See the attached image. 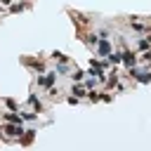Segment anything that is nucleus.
<instances>
[{
  "instance_id": "nucleus-2",
  "label": "nucleus",
  "mask_w": 151,
  "mask_h": 151,
  "mask_svg": "<svg viewBox=\"0 0 151 151\" xmlns=\"http://www.w3.org/2000/svg\"><path fill=\"white\" fill-rule=\"evenodd\" d=\"M97 52H99V57H109V54H111V42H109L106 38L97 40Z\"/></svg>"
},
{
  "instance_id": "nucleus-8",
  "label": "nucleus",
  "mask_w": 151,
  "mask_h": 151,
  "mask_svg": "<svg viewBox=\"0 0 151 151\" xmlns=\"http://www.w3.org/2000/svg\"><path fill=\"white\" fill-rule=\"evenodd\" d=\"M5 120H7V123H21L24 118H21L19 113H14V111H9V113H5Z\"/></svg>"
},
{
  "instance_id": "nucleus-19",
  "label": "nucleus",
  "mask_w": 151,
  "mask_h": 151,
  "mask_svg": "<svg viewBox=\"0 0 151 151\" xmlns=\"http://www.w3.org/2000/svg\"><path fill=\"white\" fill-rule=\"evenodd\" d=\"M21 118H24V120H35V113H24Z\"/></svg>"
},
{
  "instance_id": "nucleus-5",
  "label": "nucleus",
  "mask_w": 151,
  "mask_h": 151,
  "mask_svg": "<svg viewBox=\"0 0 151 151\" xmlns=\"http://www.w3.org/2000/svg\"><path fill=\"white\" fill-rule=\"evenodd\" d=\"M120 59H123V64H125V66H127V68H130V66H134V64H137V59H134V54H132V52H130V50H125V52H123V54H120Z\"/></svg>"
},
{
  "instance_id": "nucleus-11",
  "label": "nucleus",
  "mask_w": 151,
  "mask_h": 151,
  "mask_svg": "<svg viewBox=\"0 0 151 151\" xmlns=\"http://www.w3.org/2000/svg\"><path fill=\"white\" fill-rule=\"evenodd\" d=\"M26 64H28L31 68H35V71H42V68H45V64H42V61H31V59H26Z\"/></svg>"
},
{
  "instance_id": "nucleus-1",
  "label": "nucleus",
  "mask_w": 151,
  "mask_h": 151,
  "mask_svg": "<svg viewBox=\"0 0 151 151\" xmlns=\"http://www.w3.org/2000/svg\"><path fill=\"white\" fill-rule=\"evenodd\" d=\"M2 130H5V132H7L9 137H19V134L24 132V125H21V123H7V125H5Z\"/></svg>"
},
{
  "instance_id": "nucleus-10",
  "label": "nucleus",
  "mask_w": 151,
  "mask_h": 151,
  "mask_svg": "<svg viewBox=\"0 0 151 151\" xmlns=\"http://www.w3.org/2000/svg\"><path fill=\"white\" fill-rule=\"evenodd\" d=\"M106 59H109V61H111V64H113V66H116V64H120V61H123V59H120V54H118V52H111V54H109V57H106Z\"/></svg>"
},
{
  "instance_id": "nucleus-3",
  "label": "nucleus",
  "mask_w": 151,
  "mask_h": 151,
  "mask_svg": "<svg viewBox=\"0 0 151 151\" xmlns=\"http://www.w3.org/2000/svg\"><path fill=\"white\" fill-rule=\"evenodd\" d=\"M54 80H57V73H45V76L38 78V85H42V87H52Z\"/></svg>"
},
{
  "instance_id": "nucleus-7",
  "label": "nucleus",
  "mask_w": 151,
  "mask_h": 151,
  "mask_svg": "<svg viewBox=\"0 0 151 151\" xmlns=\"http://www.w3.org/2000/svg\"><path fill=\"white\" fill-rule=\"evenodd\" d=\"M28 104L35 109V113H40V111H42V104H40V99H35V94H31V97H28Z\"/></svg>"
},
{
  "instance_id": "nucleus-15",
  "label": "nucleus",
  "mask_w": 151,
  "mask_h": 151,
  "mask_svg": "<svg viewBox=\"0 0 151 151\" xmlns=\"http://www.w3.org/2000/svg\"><path fill=\"white\" fill-rule=\"evenodd\" d=\"M149 47H151L149 38H142V40H139V50H149Z\"/></svg>"
},
{
  "instance_id": "nucleus-17",
  "label": "nucleus",
  "mask_w": 151,
  "mask_h": 151,
  "mask_svg": "<svg viewBox=\"0 0 151 151\" xmlns=\"http://www.w3.org/2000/svg\"><path fill=\"white\" fill-rule=\"evenodd\" d=\"M87 99H90V101H99L101 94H99V92H87Z\"/></svg>"
},
{
  "instance_id": "nucleus-20",
  "label": "nucleus",
  "mask_w": 151,
  "mask_h": 151,
  "mask_svg": "<svg viewBox=\"0 0 151 151\" xmlns=\"http://www.w3.org/2000/svg\"><path fill=\"white\" fill-rule=\"evenodd\" d=\"M0 5H7V7H9V5H12V0H0Z\"/></svg>"
},
{
  "instance_id": "nucleus-4",
  "label": "nucleus",
  "mask_w": 151,
  "mask_h": 151,
  "mask_svg": "<svg viewBox=\"0 0 151 151\" xmlns=\"http://www.w3.org/2000/svg\"><path fill=\"white\" fill-rule=\"evenodd\" d=\"M33 137H35V130H24V132L19 134V144H21V146H28V144L33 142Z\"/></svg>"
},
{
  "instance_id": "nucleus-12",
  "label": "nucleus",
  "mask_w": 151,
  "mask_h": 151,
  "mask_svg": "<svg viewBox=\"0 0 151 151\" xmlns=\"http://www.w3.org/2000/svg\"><path fill=\"white\" fill-rule=\"evenodd\" d=\"M54 59H57V61H61V64H66V61H68V57H66L64 52H54Z\"/></svg>"
},
{
  "instance_id": "nucleus-9",
  "label": "nucleus",
  "mask_w": 151,
  "mask_h": 151,
  "mask_svg": "<svg viewBox=\"0 0 151 151\" xmlns=\"http://www.w3.org/2000/svg\"><path fill=\"white\" fill-rule=\"evenodd\" d=\"M134 78H137L139 83H144V85H146V83H151V73H149V71H142V73H137Z\"/></svg>"
},
{
  "instance_id": "nucleus-6",
  "label": "nucleus",
  "mask_w": 151,
  "mask_h": 151,
  "mask_svg": "<svg viewBox=\"0 0 151 151\" xmlns=\"http://www.w3.org/2000/svg\"><path fill=\"white\" fill-rule=\"evenodd\" d=\"M26 7H28V2H12V5H9V12H12V14H17V12L26 9Z\"/></svg>"
},
{
  "instance_id": "nucleus-14",
  "label": "nucleus",
  "mask_w": 151,
  "mask_h": 151,
  "mask_svg": "<svg viewBox=\"0 0 151 151\" xmlns=\"http://www.w3.org/2000/svg\"><path fill=\"white\" fill-rule=\"evenodd\" d=\"M5 104H7V109H9V111H17V101H14L12 97H7V99H5Z\"/></svg>"
},
{
  "instance_id": "nucleus-13",
  "label": "nucleus",
  "mask_w": 151,
  "mask_h": 151,
  "mask_svg": "<svg viewBox=\"0 0 151 151\" xmlns=\"http://www.w3.org/2000/svg\"><path fill=\"white\" fill-rule=\"evenodd\" d=\"M83 76H85V73H83L80 68H76V71H73V76H71V80H73V83H76V80H83Z\"/></svg>"
},
{
  "instance_id": "nucleus-16",
  "label": "nucleus",
  "mask_w": 151,
  "mask_h": 151,
  "mask_svg": "<svg viewBox=\"0 0 151 151\" xmlns=\"http://www.w3.org/2000/svg\"><path fill=\"white\" fill-rule=\"evenodd\" d=\"M73 94H76V97L80 99V97L85 94V87H80V85H76V87H73Z\"/></svg>"
},
{
  "instance_id": "nucleus-18",
  "label": "nucleus",
  "mask_w": 151,
  "mask_h": 151,
  "mask_svg": "<svg viewBox=\"0 0 151 151\" xmlns=\"http://www.w3.org/2000/svg\"><path fill=\"white\" fill-rule=\"evenodd\" d=\"M142 61H144V64H151V50H144V54H142Z\"/></svg>"
}]
</instances>
